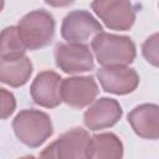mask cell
<instances>
[{"label": "cell", "mask_w": 159, "mask_h": 159, "mask_svg": "<svg viewBox=\"0 0 159 159\" xmlns=\"http://www.w3.org/2000/svg\"><path fill=\"white\" fill-rule=\"evenodd\" d=\"M17 31L27 50H40L50 45L55 36V19L43 9L32 10L20 19Z\"/></svg>", "instance_id": "3957f363"}, {"label": "cell", "mask_w": 159, "mask_h": 159, "mask_svg": "<svg viewBox=\"0 0 159 159\" xmlns=\"http://www.w3.org/2000/svg\"><path fill=\"white\" fill-rule=\"evenodd\" d=\"M53 53L56 66L65 73H82L94 68L92 52L86 43L58 42L55 46Z\"/></svg>", "instance_id": "8992f818"}, {"label": "cell", "mask_w": 159, "mask_h": 159, "mask_svg": "<svg viewBox=\"0 0 159 159\" xmlns=\"http://www.w3.org/2000/svg\"><path fill=\"white\" fill-rule=\"evenodd\" d=\"M123 116L122 106L117 99L102 97L96 99L83 114V123L89 130L111 128Z\"/></svg>", "instance_id": "30bf717a"}, {"label": "cell", "mask_w": 159, "mask_h": 159, "mask_svg": "<svg viewBox=\"0 0 159 159\" xmlns=\"http://www.w3.org/2000/svg\"><path fill=\"white\" fill-rule=\"evenodd\" d=\"M142 55L148 63L159 67V32L150 35L142 43Z\"/></svg>", "instance_id": "2e32d148"}, {"label": "cell", "mask_w": 159, "mask_h": 159, "mask_svg": "<svg viewBox=\"0 0 159 159\" xmlns=\"http://www.w3.org/2000/svg\"><path fill=\"white\" fill-rule=\"evenodd\" d=\"M26 47L20 39L17 26H9L1 31L0 58L1 61H14L25 56Z\"/></svg>", "instance_id": "9a60e30c"}, {"label": "cell", "mask_w": 159, "mask_h": 159, "mask_svg": "<svg viewBox=\"0 0 159 159\" xmlns=\"http://www.w3.org/2000/svg\"><path fill=\"white\" fill-rule=\"evenodd\" d=\"M32 70V62L26 56L14 61H0V81L14 88L21 87L30 80Z\"/></svg>", "instance_id": "4fadbf2b"}, {"label": "cell", "mask_w": 159, "mask_h": 159, "mask_svg": "<svg viewBox=\"0 0 159 159\" xmlns=\"http://www.w3.org/2000/svg\"><path fill=\"white\" fill-rule=\"evenodd\" d=\"M97 78L103 91L118 96L132 93L139 84V76L128 66H104L97 70Z\"/></svg>", "instance_id": "52a82bcc"}, {"label": "cell", "mask_w": 159, "mask_h": 159, "mask_svg": "<svg viewBox=\"0 0 159 159\" xmlns=\"http://www.w3.org/2000/svg\"><path fill=\"white\" fill-rule=\"evenodd\" d=\"M19 159H36L34 155H26V157H22V158H19Z\"/></svg>", "instance_id": "d6986e66"}, {"label": "cell", "mask_w": 159, "mask_h": 159, "mask_svg": "<svg viewBox=\"0 0 159 159\" xmlns=\"http://www.w3.org/2000/svg\"><path fill=\"white\" fill-rule=\"evenodd\" d=\"M91 7L111 30L127 31L134 25L135 9L130 1L97 0L91 2Z\"/></svg>", "instance_id": "5b68a950"}, {"label": "cell", "mask_w": 159, "mask_h": 159, "mask_svg": "<svg viewBox=\"0 0 159 159\" xmlns=\"http://www.w3.org/2000/svg\"><path fill=\"white\" fill-rule=\"evenodd\" d=\"M91 138L81 127L65 132L53 142L58 159H91Z\"/></svg>", "instance_id": "8fae6325"}, {"label": "cell", "mask_w": 159, "mask_h": 159, "mask_svg": "<svg viewBox=\"0 0 159 159\" xmlns=\"http://www.w3.org/2000/svg\"><path fill=\"white\" fill-rule=\"evenodd\" d=\"M0 94H1V119H6L14 113L16 107V99L15 96L5 88H0Z\"/></svg>", "instance_id": "e0dca14e"}, {"label": "cell", "mask_w": 159, "mask_h": 159, "mask_svg": "<svg viewBox=\"0 0 159 159\" xmlns=\"http://www.w3.org/2000/svg\"><path fill=\"white\" fill-rule=\"evenodd\" d=\"M39 159H58L53 142H52L51 144H48V145L40 153V158H39Z\"/></svg>", "instance_id": "ac0fdd59"}, {"label": "cell", "mask_w": 159, "mask_h": 159, "mask_svg": "<svg viewBox=\"0 0 159 159\" xmlns=\"http://www.w3.org/2000/svg\"><path fill=\"white\" fill-rule=\"evenodd\" d=\"M123 143L114 133H99L91 138V159H122Z\"/></svg>", "instance_id": "5bb4252c"}, {"label": "cell", "mask_w": 159, "mask_h": 159, "mask_svg": "<svg viewBox=\"0 0 159 159\" xmlns=\"http://www.w3.org/2000/svg\"><path fill=\"white\" fill-rule=\"evenodd\" d=\"M12 129L16 138L30 148L42 145L52 134L53 127L50 116L39 109H22L14 120Z\"/></svg>", "instance_id": "7a4b0ae2"}, {"label": "cell", "mask_w": 159, "mask_h": 159, "mask_svg": "<svg viewBox=\"0 0 159 159\" xmlns=\"http://www.w3.org/2000/svg\"><path fill=\"white\" fill-rule=\"evenodd\" d=\"M158 6H159V4H158Z\"/></svg>", "instance_id": "ffe728a7"}, {"label": "cell", "mask_w": 159, "mask_h": 159, "mask_svg": "<svg viewBox=\"0 0 159 159\" xmlns=\"http://www.w3.org/2000/svg\"><path fill=\"white\" fill-rule=\"evenodd\" d=\"M96 60L104 66H127L135 60V43L128 36L101 32L92 40Z\"/></svg>", "instance_id": "6da1fadb"}, {"label": "cell", "mask_w": 159, "mask_h": 159, "mask_svg": "<svg viewBox=\"0 0 159 159\" xmlns=\"http://www.w3.org/2000/svg\"><path fill=\"white\" fill-rule=\"evenodd\" d=\"M63 78L55 71H42L34 78L30 94L32 101L45 108H55L62 101Z\"/></svg>", "instance_id": "ba28073f"}, {"label": "cell", "mask_w": 159, "mask_h": 159, "mask_svg": "<svg viewBox=\"0 0 159 159\" xmlns=\"http://www.w3.org/2000/svg\"><path fill=\"white\" fill-rule=\"evenodd\" d=\"M101 32H103L102 25L86 10L70 11L61 24V36L67 43H84Z\"/></svg>", "instance_id": "277c9868"}, {"label": "cell", "mask_w": 159, "mask_h": 159, "mask_svg": "<svg viewBox=\"0 0 159 159\" xmlns=\"http://www.w3.org/2000/svg\"><path fill=\"white\" fill-rule=\"evenodd\" d=\"M128 122L134 133L149 140L159 139V106L143 103L128 113Z\"/></svg>", "instance_id": "7c38bea8"}, {"label": "cell", "mask_w": 159, "mask_h": 159, "mask_svg": "<svg viewBox=\"0 0 159 159\" xmlns=\"http://www.w3.org/2000/svg\"><path fill=\"white\" fill-rule=\"evenodd\" d=\"M98 92V86L92 76H73L62 81V101L77 109L89 106Z\"/></svg>", "instance_id": "9c48e42d"}]
</instances>
